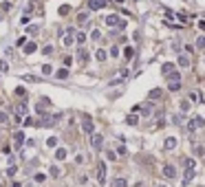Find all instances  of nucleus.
I'll use <instances>...</instances> for the list:
<instances>
[{
  "instance_id": "obj_2",
  "label": "nucleus",
  "mask_w": 205,
  "mask_h": 187,
  "mask_svg": "<svg viewBox=\"0 0 205 187\" xmlns=\"http://www.w3.org/2000/svg\"><path fill=\"white\" fill-rule=\"evenodd\" d=\"M82 130L86 134H93V121H90L88 115H82Z\"/></svg>"
},
{
  "instance_id": "obj_4",
  "label": "nucleus",
  "mask_w": 205,
  "mask_h": 187,
  "mask_svg": "<svg viewBox=\"0 0 205 187\" xmlns=\"http://www.w3.org/2000/svg\"><path fill=\"white\" fill-rule=\"evenodd\" d=\"M108 5V0H90L88 2V7L93 9V11H95V9H101V7H106Z\"/></svg>"
},
{
  "instance_id": "obj_1",
  "label": "nucleus",
  "mask_w": 205,
  "mask_h": 187,
  "mask_svg": "<svg viewBox=\"0 0 205 187\" xmlns=\"http://www.w3.org/2000/svg\"><path fill=\"white\" fill-rule=\"evenodd\" d=\"M203 126H205L203 117H192L190 123H188V130H190V132H194V130H199V128H203Z\"/></svg>"
},
{
  "instance_id": "obj_33",
  "label": "nucleus",
  "mask_w": 205,
  "mask_h": 187,
  "mask_svg": "<svg viewBox=\"0 0 205 187\" xmlns=\"http://www.w3.org/2000/svg\"><path fill=\"white\" fill-rule=\"evenodd\" d=\"M0 187H2V185H0Z\"/></svg>"
},
{
  "instance_id": "obj_20",
  "label": "nucleus",
  "mask_w": 205,
  "mask_h": 187,
  "mask_svg": "<svg viewBox=\"0 0 205 187\" xmlns=\"http://www.w3.org/2000/svg\"><path fill=\"white\" fill-rule=\"evenodd\" d=\"M115 187H128V183H126L124 178H117V181H115Z\"/></svg>"
},
{
  "instance_id": "obj_16",
  "label": "nucleus",
  "mask_w": 205,
  "mask_h": 187,
  "mask_svg": "<svg viewBox=\"0 0 205 187\" xmlns=\"http://www.w3.org/2000/svg\"><path fill=\"white\" fill-rule=\"evenodd\" d=\"M16 97L24 99V97H27V90H24V88H16Z\"/></svg>"
},
{
  "instance_id": "obj_30",
  "label": "nucleus",
  "mask_w": 205,
  "mask_h": 187,
  "mask_svg": "<svg viewBox=\"0 0 205 187\" xmlns=\"http://www.w3.org/2000/svg\"><path fill=\"white\" fill-rule=\"evenodd\" d=\"M90 35H93V40H99V37H101V33H99V31H93Z\"/></svg>"
},
{
  "instance_id": "obj_3",
  "label": "nucleus",
  "mask_w": 205,
  "mask_h": 187,
  "mask_svg": "<svg viewBox=\"0 0 205 187\" xmlns=\"http://www.w3.org/2000/svg\"><path fill=\"white\" fill-rule=\"evenodd\" d=\"M97 181L106 183V163L104 161H99V165H97Z\"/></svg>"
},
{
  "instance_id": "obj_23",
  "label": "nucleus",
  "mask_w": 205,
  "mask_h": 187,
  "mask_svg": "<svg viewBox=\"0 0 205 187\" xmlns=\"http://www.w3.org/2000/svg\"><path fill=\"white\" fill-rule=\"evenodd\" d=\"M192 176H194V170H188V172H185V183H190Z\"/></svg>"
},
{
  "instance_id": "obj_10",
  "label": "nucleus",
  "mask_w": 205,
  "mask_h": 187,
  "mask_svg": "<svg viewBox=\"0 0 205 187\" xmlns=\"http://www.w3.org/2000/svg\"><path fill=\"white\" fill-rule=\"evenodd\" d=\"M55 77H58V79H66L69 77V71L66 68H60L58 73H55Z\"/></svg>"
},
{
  "instance_id": "obj_28",
  "label": "nucleus",
  "mask_w": 205,
  "mask_h": 187,
  "mask_svg": "<svg viewBox=\"0 0 205 187\" xmlns=\"http://www.w3.org/2000/svg\"><path fill=\"white\" fill-rule=\"evenodd\" d=\"M51 174H53V176H60V167L53 165V167H51Z\"/></svg>"
},
{
  "instance_id": "obj_7",
  "label": "nucleus",
  "mask_w": 205,
  "mask_h": 187,
  "mask_svg": "<svg viewBox=\"0 0 205 187\" xmlns=\"http://www.w3.org/2000/svg\"><path fill=\"white\" fill-rule=\"evenodd\" d=\"M106 24H108V26H115V24H122V20H119L117 16H108V18H106Z\"/></svg>"
},
{
  "instance_id": "obj_29",
  "label": "nucleus",
  "mask_w": 205,
  "mask_h": 187,
  "mask_svg": "<svg viewBox=\"0 0 205 187\" xmlns=\"http://www.w3.org/2000/svg\"><path fill=\"white\" fill-rule=\"evenodd\" d=\"M7 68H9L7 64H5V62H0V73H7Z\"/></svg>"
},
{
  "instance_id": "obj_31",
  "label": "nucleus",
  "mask_w": 205,
  "mask_h": 187,
  "mask_svg": "<svg viewBox=\"0 0 205 187\" xmlns=\"http://www.w3.org/2000/svg\"><path fill=\"white\" fill-rule=\"evenodd\" d=\"M5 121H7V115H5V112H0V123H5Z\"/></svg>"
},
{
  "instance_id": "obj_19",
  "label": "nucleus",
  "mask_w": 205,
  "mask_h": 187,
  "mask_svg": "<svg viewBox=\"0 0 205 187\" xmlns=\"http://www.w3.org/2000/svg\"><path fill=\"white\" fill-rule=\"evenodd\" d=\"M163 73L168 75V73H174V66L172 64H163Z\"/></svg>"
},
{
  "instance_id": "obj_11",
  "label": "nucleus",
  "mask_w": 205,
  "mask_h": 187,
  "mask_svg": "<svg viewBox=\"0 0 205 187\" xmlns=\"http://www.w3.org/2000/svg\"><path fill=\"white\" fill-rule=\"evenodd\" d=\"M165 147H168V150H172V147H176V139H174V137H170V139H165Z\"/></svg>"
},
{
  "instance_id": "obj_9",
  "label": "nucleus",
  "mask_w": 205,
  "mask_h": 187,
  "mask_svg": "<svg viewBox=\"0 0 205 187\" xmlns=\"http://www.w3.org/2000/svg\"><path fill=\"white\" fill-rule=\"evenodd\" d=\"M179 66H190V57H188V55H181V57H179Z\"/></svg>"
},
{
  "instance_id": "obj_17",
  "label": "nucleus",
  "mask_w": 205,
  "mask_h": 187,
  "mask_svg": "<svg viewBox=\"0 0 205 187\" xmlns=\"http://www.w3.org/2000/svg\"><path fill=\"white\" fill-rule=\"evenodd\" d=\"M159 97H161V90H159V88H154V90L150 92V99H159Z\"/></svg>"
},
{
  "instance_id": "obj_13",
  "label": "nucleus",
  "mask_w": 205,
  "mask_h": 187,
  "mask_svg": "<svg viewBox=\"0 0 205 187\" xmlns=\"http://www.w3.org/2000/svg\"><path fill=\"white\" fill-rule=\"evenodd\" d=\"M13 139H16V143H18L16 147H20V143L24 141V134H22V132H16V134H13Z\"/></svg>"
},
{
  "instance_id": "obj_15",
  "label": "nucleus",
  "mask_w": 205,
  "mask_h": 187,
  "mask_svg": "<svg viewBox=\"0 0 205 187\" xmlns=\"http://www.w3.org/2000/svg\"><path fill=\"white\" fill-rule=\"evenodd\" d=\"M77 57H80V62H86V60H88V53L84 51V49H80V53H77Z\"/></svg>"
},
{
  "instance_id": "obj_24",
  "label": "nucleus",
  "mask_w": 205,
  "mask_h": 187,
  "mask_svg": "<svg viewBox=\"0 0 205 187\" xmlns=\"http://www.w3.org/2000/svg\"><path fill=\"white\" fill-rule=\"evenodd\" d=\"M84 42H86V35H84V33H77V44H84Z\"/></svg>"
},
{
  "instance_id": "obj_22",
  "label": "nucleus",
  "mask_w": 205,
  "mask_h": 187,
  "mask_svg": "<svg viewBox=\"0 0 205 187\" xmlns=\"http://www.w3.org/2000/svg\"><path fill=\"white\" fill-rule=\"evenodd\" d=\"M179 88H181L179 81H170V90H179Z\"/></svg>"
},
{
  "instance_id": "obj_27",
  "label": "nucleus",
  "mask_w": 205,
  "mask_h": 187,
  "mask_svg": "<svg viewBox=\"0 0 205 187\" xmlns=\"http://www.w3.org/2000/svg\"><path fill=\"white\" fill-rule=\"evenodd\" d=\"M51 71H53V68H51V66H49V64H44V66H42V73H44V75H49V73H51Z\"/></svg>"
},
{
  "instance_id": "obj_18",
  "label": "nucleus",
  "mask_w": 205,
  "mask_h": 187,
  "mask_svg": "<svg viewBox=\"0 0 205 187\" xmlns=\"http://www.w3.org/2000/svg\"><path fill=\"white\" fill-rule=\"evenodd\" d=\"M86 20H88V13H80V16H77V22H80V24H84Z\"/></svg>"
},
{
  "instance_id": "obj_12",
  "label": "nucleus",
  "mask_w": 205,
  "mask_h": 187,
  "mask_svg": "<svg viewBox=\"0 0 205 187\" xmlns=\"http://www.w3.org/2000/svg\"><path fill=\"white\" fill-rule=\"evenodd\" d=\"M55 156H58V161H64V158H66V150H64V147H60L58 152H55Z\"/></svg>"
},
{
  "instance_id": "obj_8",
  "label": "nucleus",
  "mask_w": 205,
  "mask_h": 187,
  "mask_svg": "<svg viewBox=\"0 0 205 187\" xmlns=\"http://www.w3.org/2000/svg\"><path fill=\"white\" fill-rule=\"evenodd\" d=\"M35 49H38V44H35V42H29V44H27V46H24V53H27V55H29V53H33Z\"/></svg>"
},
{
  "instance_id": "obj_26",
  "label": "nucleus",
  "mask_w": 205,
  "mask_h": 187,
  "mask_svg": "<svg viewBox=\"0 0 205 187\" xmlns=\"http://www.w3.org/2000/svg\"><path fill=\"white\" fill-rule=\"evenodd\" d=\"M126 121H128V123H130V126H135V123H137V117H135V115H130V117H128Z\"/></svg>"
},
{
  "instance_id": "obj_25",
  "label": "nucleus",
  "mask_w": 205,
  "mask_h": 187,
  "mask_svg": "<svg viewBox=\"0 0 205 187\" xmlns=\"http://www.w3.org/2000/svg\"><path fill=\"white\" fill-rule=\"evenodd\" d=\"M196 46H199V49H205V37H199V40H196Z\"/></svg>"
},
{
  "instance_id": "obj_32",
  "label": "nucleus",
  "mask_w": 205,
  "mask_h": 187,
  "mask_svg": "<svg viewBox=\"0 0 205 187\" xmlns=\"http://www.w3.org/2000/svg\"><path fill=\"white\" fill-rule=\"evenodd\" d=\"M161 187H165V185H161Z\"/></svg>"
},
{
  "instance_id": "obj_21",
  "label": "nucleus",
  "mask_w": 205,
  "mask_h": 187,
  "mask_svg": "<svg viewBox=\"0 0 205 187\" xmlns=\"http://www.w3.org/2000/svg\"><path fill=\"white\" fill-rule=\"evenodd\" d=\"M42 53H44V55H51V53H53V46H51V44H46L44 49H42Z\"/></svg>"
},
{
  "instance_id": "obj_5",
  "label": "nucleus",
  "mask_w": 205,
  "mask_h": 187,
  "mask_svg": "<svg viewBox=\"0 0 205 187\" xmlns=\"http://www.w3.org/2000/svg\"><path fill=\"white\" fill-rule=\"evenodd\" d=\"M90 141H93V147H101V143H104V137H101V134H93V139H90Z\"/></svg>"
},
{
  "instance_id": "obj_6",
  "label": "nucleus",
  "mask_w": 205,
  "mask_h": 187,
  "mask_svg": "<svg viewBox=\"0 0 205 187\" xmlns=\"http://www.w3.org/2000/svg\"><path fill=\"white\" fill-rule=\"evenodd\" d=\"M163 174L168 176V178H174V176H176V170H174V165H165V167H163Z\"/></svg>"
},
{
  "instance_id": "obj_14",
  "label": "nucleus",
  "mask_w": 205,
  "mask_h": 187,
  "mask_svg": "<svg viewBox=\"0 0 205 187\" xmlns=\"http://www.w3.org/2000/svg\"><path fill=\"white\" fill-rule=\"evenodd\" d=\"M95 57H97L99 62H104V60H106V51H104V49H99V51L95 53Z\"/></svg>"
}]
</instances>
